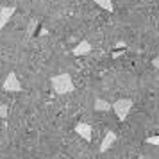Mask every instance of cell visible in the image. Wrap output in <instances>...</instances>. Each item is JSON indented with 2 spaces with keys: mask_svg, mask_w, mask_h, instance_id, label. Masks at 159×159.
<instances>
[{
  "mask_svg": "<svg viewBox=\"0 0 159 159\" xmlns=\"http://www.w3.org/2000/svg\"><path fill=\"white\" fill-rule=\"evenodd\" d=\"M50 82H52V88L56 89V93H59V95L72 93L73 88H75L70 73H57V75H54L50 79Z\"/></svg>",
  "mask_w": 159,
  "mask_h": 159,
  "instance_id": "cell-1",
  "label": "cell"
},
{
  "mask_svg": "<svg viewBox=\"0 0 159 159\" xmlns=\"http://www.w3.org/2000/svg\"><path fill=\"white\" fill-rule=\"evenodd\" d=\"M130 107H132V102L129 98H120L115 104H111V109L115 111V115L118 116V120H125L127 115L130 113Z\"/></svg>",
  "mask_w": 159,
  "mask_h": 159,
  "instance_id": "cell-2",
  "label": "cell"
},
{
  "mask_svg": "<svg viewBox=\"0 0 159 159\" xmlns=\"http://www.w3.org/2000/svg\"><path fill=\"white\" fill-rule=\"evenodd\" d=\"M4 91H22V84H20V80L16 77V73H9L6 80H4Z\"/></svg>",
  "mask_w": 159,
  "mask_h": 159,
  "instance_id": "cell-3",
  "label": "cell"
},
{
  "mask_svg": "<svg viewBox=\"0 0 159 159\" xmlns=\"http://www.w3.org/2000/svg\"><path fill=\"white\" fill-rule=\"evenodd\" d=\"M75 132H77L80 138H84L86 141H91V136H93V132H91V125H89V123L79 122L77 125H75Z\"/></svg>",
  "mask_w": 159,
  "mask_h": 159,
  "instance_id": "cell-4",
  "label": "cell"
},
{
  "mask_svg": "<svg viewBox=\"0 0 159 159\" xmlns=\"http://www.w3.org/2000/svg\"><path fill=\"white\" fill-rule=\"evenodd\" d=\"M116 141V134L113 132V130H107L106 132V138H104V141H102V145H100V148L98 150L100 152H107L111 147H113V143Z\"/></svg>",
  "mask_w": 159,
  "mask_h": 159,
  "instance_id": "cell-5",
  "label": "cell"
},
{
  "mask_svg": "<svg viewBox=\"0 0 159 159\" xmlns=\"http://www.w3.org/2000/svg\"><path fill=\"white\" fill-rule=\"evenodd\" d=\"M15 7H0V29L6 27V23L11 20V16L15 15Z\"/></svg>",
  "mask_w": 159,
  "mask_h": 159,
  "instance_id": "cell-6",
  "label": "cell"
},
{
  "mask_svg": "<svg viewBox=\"0 0 159 159\" xmlns=\"http://www.w3.org/2000/svg\"><path fill=\"white\" fill-rule=\"evenodd\" d=\"M91 52V45L88 43V41H80L77 47H73L72 54L73 56H86V54H89Z\"/></svg>",
  "mask_w": 159,
  "mask_h": 159,
  "instance_id": "cell-7",
  "label": "cell"
},
{
  "mask_svg": "<svg viewBox=\"0 0 159 159\" xmlns=\"http://www.w3.org/2000/svg\"><path fill=\"white\" fill-rule=\"evenodd\" d=\"M95 2H97V6H100L102 9H106L107 13H113L115 11V6H113L111 0H95Z\"/></svg>",
  "mask_w": 159,
  "mask_h": 159,
  "instance_id": "cell-8",
  "label": "cell"
},
{
  "mask_svg": "<svg viewBox=\"0 0 159 159\" xmlns=\"http://www.w3.org/2000/svg\"><path fill=\"white\" fill-rule=\"evenodd\" d=\"M95 109H97V111H109V109H111V104L106 102V100H102V98H97V100H95Z\"/></svg>",
  "mask_w": 159,
  "mask_h": 159,
  "instance_id": "cell-9",
  "label": "cell"
},
{
  "mask_svg": "<svg viewBox=\"0 0 159 159\" xmlns=\"http://www.w3.org/2000/svg\"><path fill=\"white\" fill-rule=\"evenodd\" d=\"M7 106H6V104H0V118H6V116H7Z\"/></svg>",
  "mask_w": 159,
  "mask_h": 159,
  "instance_id": "cell-10",
  "label": "cell"
},
{
  "mask_svg": "<svg viewBox=\"0 0 159 159\" xmlns=\"http://www.w3.org/2000/svg\"><path fill=\"white\" fill-rule=\"evenodd\" d=\"M147 143H150V145H157V143H159V138H157V136H152V138H148V139H147Z\"/></svg>",
  "mask_w": 159,
  "mask_h": 159,
  "instance_id": "cell-11",
  "label": "cell"
},
{
  "mask_svg": "<svg viewBox=\"0 0 159 159\" xmlns=\"http://www.w3.org/2000/svg\"><path fill=\"white\" fill-rule=\"evenodd\" d=\"M123 54V50H116V52H113V57H120Z\"/></svg>",
  "mask_w": 159,
  "mask_h": 159,
  "instance_id": "cell-12",
  "label": "cell"
}]
</instances>
